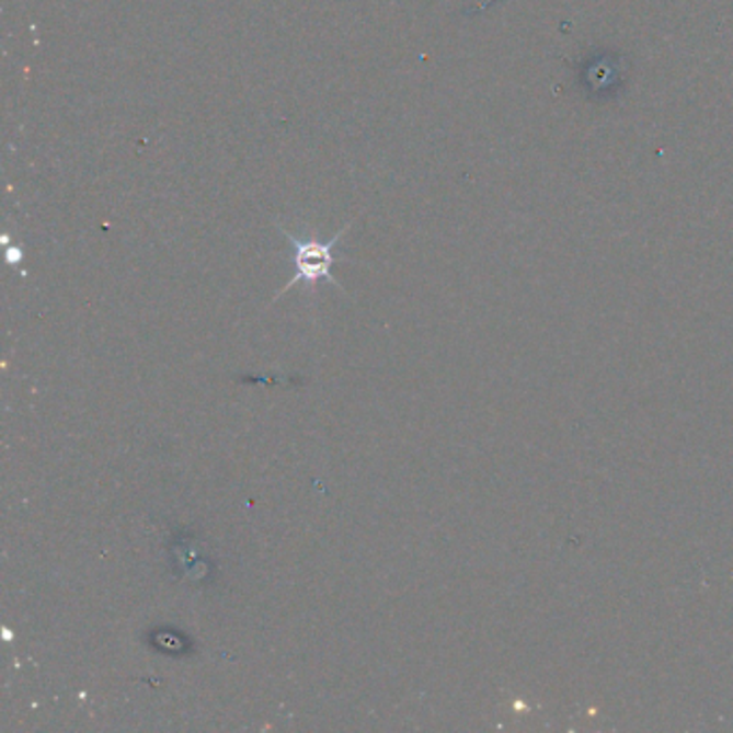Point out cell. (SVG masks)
Segmentation results:
<instances>
[{
	"label": "cell",
	"mask_w": 733,
	"mask_h": 733,
	"mask_svg": "<svg viewBox=\"0 0 733 733\" xmlns=\"http://www.w3.org/2000/svg\"><path fill=\"white\" fill-rule=\"evenodd\" d=\"M276 228L283 232L288 241V245L293 248V265H295V276L286 283L280 293H276L274 301L280 299L286 290H290L293 286L297 284L306 283L310 288H314L319 280H328V283L334 284L340 290H344V286L332 276V267L336 263V256H334V250L339 245L340 239L348 232L351 228V222L340 228L339 232L330 239V241H321L317 237V230H306L303 237L286 230L280 222H276Z\"/></svg>",
	"instance_id": "6da1fadb"
}]
</instances>
